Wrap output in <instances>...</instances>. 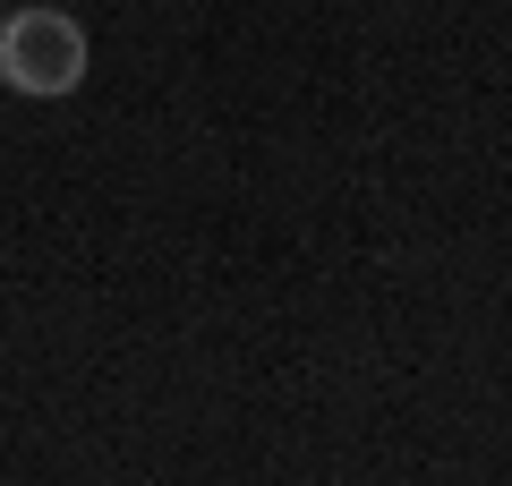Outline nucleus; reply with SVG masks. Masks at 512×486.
Instances as JSON below:
<instances>
[{
    "instance_id": "obj_1",
    "label": "nucleus",
    "mask_w": 512,
    "mask_h": 486,
    "mask_svg": "<svg viewBox=\"0 0 512 486\" xmlns=\"http://www.w3.org/2000/svg\"><path fill=\"white\" fill-rule=\"evenodd\" d=\"M0 86L35 94V103L86 86V35H77L69 9H18L0 26Z\"/></svg>"
},
{
    "instance_id": "obj_2",
    "label": "nucleus",
    "mask_w": 512,
    "mask_h": 486,
    "mask_svg": "<svg viewBox=\"0 0 512 486\" xmlns=\"http://www.w3.org/2000/svg\"><path fill=\"white\" fill-rule=\"evenodd\" d=\"M0 26H9V18H0Z\"/></svg>"
}]
</instances>
